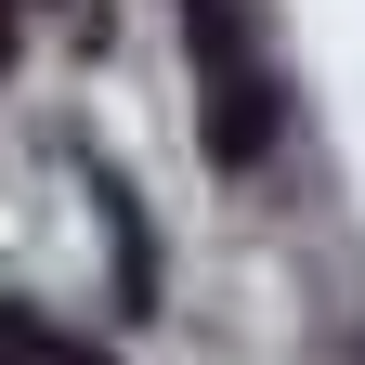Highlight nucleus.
Listing matches in <instances>:
<instances>
[{"mask_svg": "<svg viewBox=\"0 0 365 365\" xmlns=\"http://www.w3.org/2000/svg\"><path fill=\"white\" fill-rule=\"evenodd\" d=\"M182 26H196V144L222 170H261V144H274V78L248 53L235 0H182Z\"/></svg>", "mask_w": 365, "mask_h": 365, "instance_id": "nucleus-1", "label": "nucleus"}, {"mask_svg": "<svg viewBox=\"0 0 365 365\" xmlns=\"http://www.w3.org/2000/svg\"><path fill=\"white\" fill-rule=\"evenodd\" d=\"M91 209H105V248H118V300L157 313V248H144V222H130V182H91Z\"/></svg>", "mask_w": 365, "mask_h": 365, "instance_id": "nucleus-2", "label": "nucleus"}, {"mask_svg": "<svg viewBox=\"0 0 365 365\" xmlns=\"http://www.w3.org/2000/svg\"><path fill=\"white\" fill-rule=\"evenodd\" d=\"M26 365H118V352H91V339H66V327H39V339H26Z\"/></svg>", "mask_w": 365, "mask_h": 365, "instance_id": "nucleus-3", "label": "nucleus"}, {"mask_svg": "<svg viewBox=\"0 0 365 365\" xmlns=\"http://www.w3.org/2000/svg\"><path fill=\"white\" fill-rule=\"evenodd\" d=\"M26 339H39V313H26V300H0V365H26Z\"/></svg>", "mask_w": 365, "mask_h": 365, "instance_id": "nucleus-4", "label": "nucleus"}, {"mask_svg": "<svg viewBox=\"0 0 365 365\" xmlns=\"http://www.w3.org/2000/svg\"><path fill=\"white\" fill-rule=\"evenodd\" d=\"M0 66H14V0H0Z\"/></svg>", "mask_w": 365, "mask_h": 365, "instance_id": "nucleus-5", "label": "nucleus"}]
</instances>
